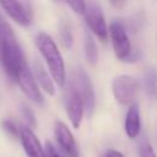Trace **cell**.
<instances>
[{
  "label": "cell",
  "mask_w": 157,
  "mask_h": 157,
  "mask_svg": "<svg viewBox=\"0 0 157 157\" xmlns=\"http://www.w3.org/2000/svg\"><path fill=\"white\" fill-rule=\"evenodd\" d=\"M139 157H157L152 145L150 144V141L147 139H141L139 142Z\"/></svg>",
  "instance_id": "cell-17"
},
{
  "label": "cell",
  "mask_w": 157,
  "mask_h": 157,
  "mask_svg": "<svg viewBox=\"0 0 157 157\" xmlns=\"http://www.w3.org/2000/svg\"><path fill=\"white\" fill-rule=\"evenodd\" d=\"M1 125L4 128L5 131H7L11 136H15V137H18L20 135V126L11 119H5L1 121Z\"/></svg>",
  "instance_id": "cell-18"
},
{
  "label": "cell",
  "mask_w": 157,
  "mask_h": 157,
  "mask_svg": "<svg viewBox=\"0 0 157 157\" xmlns=\"http://www.w3.org/2000/svg\"><path fill=\"white\" fill-rule=\"evenodd\" d=\"M54 135L64 155H66L67 157H80V150L76 140L65 123L60 120H56L54 123Z\"/></svg>",
  "instance_id": "cell-10"
},
{
  "label": "cell",
  "mask_w": 157,
  "mask_h": 157,
  "mask_svg": "<svg viewBox=\"0 0 157 157\" xmlns=\"http://www.w3.org/2000/svg\"><path fill=\"white\" fill-rule=\"evenodd\" d=\"M21 113H22L23 118L26 119V121H27V124H28V128L32 129V128H36V126H37L36 115H34L33 110H32L29 107H27V105H22V108H21Z\"/></svg>",
  "instance_id": "cell-19"
},
{
  "label": "cell",
  "mask_w": 157,
  "mask_h": 157,
  "mask_svg": "<svg viewBox=\"0 0 157 157\" xmlns=\"http://www.w3.org/2000/svg\"><path fill=\"white\" fill-rule=\"evenodd\" d=\"M82 15L87 27L90 28V32L93 33L98 39L105 40L108 38V27L101 5L94 1L86 2V7Z\"/></svg>",
  "instance_id": "cell-5"
},
{
  "label": "cell",
  "mask_w": 157,
  "mask_h": 157,
  "mask_svg": "<svg viewBox=\"0 0 157 157\" xmlns=\"http://www.w3.org/2000/svg\"><path fill=\"white\" fill-rule=\"evenodd\" d=\"M65 109L71 125L75 129H78L82 121L85 108H83V102L80 93L71 81L65 91Z\"/></svg>",
  "instance_id": "cell-6"
},
{
  "label": "cell",
  "mask_w": 157,
  "mask_h": 157,
  "mask_svg": "<svg viewBox=\"0 0 157 157\" xmlns=\"http://www.w3.org/2000/svg\"><path fill=\"white\" fill-rule=\"evenodd\" d=\"M66 5L76 13L78 15H82L83 11H85V7H86V2L85 1H67Z\"/></svg>",
  "instance_id": "cell-21"
},
{
  "label": "cell",
  "mask_w": 157,
  "mask_h": 157,
  "mask_svg": "<svg viewBox=\"0 0 157 157\" xmlns=\"http://www.w3.org/2000/svg\"><path fill=\"white\" fill-rule=\"evenodd\" d=\"M144 85L147 93L153 94L157 87V74L153 69H147L144 75Z\"/></svg>",
  "instance_id": "cell-15"
},
{
  "label": "cell",
  "mask_w": 157,
  "mask_h": 157,
  "mask_svg": "<svg viewBox=\"0 0 157 157\" xmlns=\"http://www.w3.org/2000/svg\"><path fill=\"white\" fill-rule=\"evenodd\" d=\"M112 91L115 101L123 105H130L134 103L137 92L139 83L137 81L129 75H118L113 78Z\"/></svg>",
  "instance_id": "cell-3"
},
{
  "label": "cell",
  "mask_w": 157,
  "mask_h": 157,
  "mask_svg": "<svg viewBox=\"0 0 157 157\" xmlns=\"http://www.w3.org/2000/svg\"><path fill=\"white\" fill-rule=\"evenodd\" d=\"M36 45L47 64L49 75L52 76L53 81L63 87L66 82V70L64 59L56 43L49 34L40 32L36 37Z\"/></svg>",
  "instance_id": "cell-1"
},
{
  "label": "cell",
  "mask_w": 157,
  "mask_h": 157,
  "mask_svg": "<svg viewBox=\"0 0 157 157\" xmlns=\"http://www.w3.org/2000/svg\"><path fill=\"white\" fill-rule=\"evenodd\" d=\"M83 48H85V55L88 64L94 66L98 63V48L92 33L87 28L83 32Z\"/></svg>",
  "instance_id": "cell-14"
},
{
  "label": "cell",
  "mask_w": 157,
  "mask_h": 157,
  "mask_svg": "<svg viewBox=\"0 0 157 157\" xmlns=\"http://www.w3.org/2000/svg\"><path fill=\"white\" fill-rule=\"evenodd\" d=\"M13 81L17 82V85H18L20 88H21V91H22L31 101H33V102H36V103H39V104L43 103V101H44L43 94H42L39 87H38V85H37V82H36V80H34V77H33V72H32L31 69L28 67V64L25 65V66L17 72V75H16V77H15Z\"/></svg>",
  "instance_id": "cell-9"
},
{
  "label": "cell",
  "mask_w": 157,
  "mask_h": 157,
  "mask_svg": "<svg viewBox=\"0 0 157 157\" xmlns=\"http://www.w3.org/2000/svg\"><path fill=\"white\" fill-rule=\"evenodd\" d=\"M10 27V25L7 23V21L4 18V16H2V13H1V10H0V40H1V38H2V36H4V33L6 32V29Z\"/></svg>",
  "instance_id": "cell-22"
},
{
  "label": "cell",
  "mask_w": 157,
  "mask_h": 157,
  "mask_svg": "<svg viewBox=\"0 0 157 157\" xmlns=\"http://www.w3.org/2000/svg\"><path fill=\"white\" fill-rule=\"evenodd\" d=\"M0 64L7 76H10L12 80H15L17 72L25 65H27L25 53L11 26L6 29L0 40Z\"/></svg>",
  "instance_id": "cell-2"
},
{
  "label": "cell",
  "mask_w": 157,
  "mask_h": 157,
  "mask_svg": "<svg viewBox=\"0 0 157 157\" xmlns=\"http://www.w3.org/2000/svg\"><path fill=\"white\" fill-rule=\"evenodd\" d=\"M124 130L125 134L129 139L134 140L140 135L141 131V115H140V109L136 103H132L129 105L126 115H125V121H124Z\"/></svg>",
  "instance_id": "cell-12"
},
{
  "label": "cell",
  "mask_w": 157,
  "mask_h": 157,
  "mask_svg": "<svg viewBox=\"0 0 157 157\" xmlns=\"http://www.w3.org/2000/svg\"><path fill=\"white\" fill-rule=\"evenodd\" d=\"M71 82L75 85L76 90L78 91L82 102H83V108L86 110V113L90 115H92L93 110H94V105H96V96H94V90L92 86V82L90 80V76L82 70L78 69L74 76V78L71 80Z\"/></svg>",
  "instance_id": "cell-7"
},
{
  "label": "cell",
  "mask_w": 157,
  "mask_h": 157,
  "mask_svg": "<svg viewBox=\"0 0 157 157\" xmlns=\"http://www.w3.org/2000/svg\"><path fill=\"white\" fill-rule=\"evenodd\" d=\"M109 36L115 56L121 61H128L134 56L132 48L124 26L119 21H112L109 25Z\"/></svg>",
  "instance_id": "cell-4"
},
{
  "label": "cell",
  "mask_w": 157,
  "mask_h": 157,
  "mask_svg": "<svg viewBox=\"0 0 157 157\" xmlns=\"http://www.w3.org/2000/svg\"><path fill=\"white\" fill-rule=\"evenodd\" d=\"M60 39H61V43L65 48L70 49L74 44V37H72V32L70 29V27L66 25V23H63L60 26Z\"/></svg>",
  "instance_id": "cell-16"
},
{
  "label": "cell",
  "mask_w": 157,
  "mask_h": 157,
  "mask_svg": "<svg viewBox=\"0 0 157 157\" xmlns=\"http://www.w3.org/2000/svg\"><path fill=\"white\" fill-rule=\"evenodd\" d=\"M44 157H67L66 155H63L61 152H59L54 145L49 141L45 142V147H44Z\"/></svg>",
  "instance_id": "cell-20"
},
{
  "label": "cell",
  "mask_w": 157,
  "mask_h": 157,
  "mask_svg": "<svg viewBox=\"0 0 157 157\" xmlns=\"http://www.w3.org/2000/svg\"><path fill=\"white\" fill-rule=\"evenodd\" d=\"M103 157H124V155L118 150H108Z\"/></svg>",
  "instance_id": "cell-23"
},
{
  "label": "cell",
  "mask_w": 157,
  "mask_h": 157,
  "mask_svg": "<svg viewBox=\"0 0 157 157\" xmlns=\"http://www.w3.org/2000/svg\"><path fill=\"white\" fill-rule=\"evenodd\" d=\"M18 139L21 140L23 151L26 152L27 157H44V147L31 128L26 125L20 126Z\"/></svg>",
  "instance_id": "cell-11"
},
{
  "label": "cell",
  "mask_w": 157,
  "mask_h": 157,
  "mask_svg": "<svg viewBox=\"0 0 157 157\" xmlns=\"http://www.w3.org/2000/svg\"><path fill=\"white\" fill-rule=\"evenodd\" d=\"M0 7L20 26L27 27L33 18L32 5L27 1H0Z\"/></svg>",
  "instance_id": "cell-8"
},
{
  "label": "cell",
  "mask_w": 157,
  "mask_h": 157,
  "mask_svg": "<svg viewBox=\"0 0 157 157\" xmlns=\"http://www.w3.org/2000/svg\"><path fill=\"white\" fill-rule=\"evenodd\" d=\"M34 74L33 77L37 82V85H39L44 92H47L49 96H53L55 93V87H54V81L52 78V76L49 75V72L44 69V66L39 63V61H34Z\"/></svg>",
  "instance_id": "cell-13"
}]
</instances>
